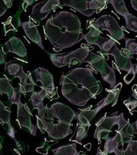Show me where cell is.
Returning <instances> with one entry per match:
<instances>
[{"instance_id":"obj_1","label":"cell","mask_w":137,"mask_h":155,"mask_svg":"<svg viewBox=\"0 0 137 155\" xmlns=\"http://www.w3.org/2000/svg\"><path fill=\"white\" fill-rule=\"evenodd\" d=\"M61 93L73 105L84 106L102 92L100 81L95 78L94 71L87 68H77L63 75L60 80Z\"/></svg>"},{"instance_id":"obj_2","label":"cell","mask_w":137,"mask_h":155,"mask_svg":"<svg viewBox=\"0 0 137 155\" xmlns=\"http://www.w3.org/2000/svg\"><path fill=\"white\" fill-rule=\"evenodd\" d=\"M45 38L55 51L71 48L83 40L81 20L69 11H62L51 16L44 26Z\"/></svg>"},{"instance_id":"obj_3","label":"cell","mask_w":137,"mask_h":155,"mask_svg":"<svg viewBox=\"0 0 137 155\" xmlns=\"http://www.w3.org/2000/svg\"><path fill=\"white\" fill-rule=\"evenodd\" d=\"M77 114L62 102H55L51 107L44 106L38 111L37 127L41 133L47 132L54 140H62L72 134V121Z\"/></svg>"},{"instance_id":"obj_4","label":"cell","mask_w":137,"mask_h":155,"mask_svg":"<svg viewBox=\"0 0 137 155\" xmlns=\"http://www.w3.org/2000/svg\"><path fill=\"white\" fill-rule=\"evenodd\" d=\"M122 86V84L119 83V85H116V87L111 89H106V92H108L107 96L105 99L97 104L96 108L91 109V107L88 109H84L81 110L79 114L77 115V119H78V124L79 126H87L90 127L91 126V120L96 116V114L100 111L101 109L106 107V106L109 104H113V106H116L119 100L120 92H121Z\"/></svg>"},{"instance_id":"obj_5","label":"cell","mask_w":137,"mask_h":155,"mask_svg":"<svg viewBox=\"0 0 137 155\" xmlns=\"http://www.w3.org/2000/svg\"><path fill=\"white\" fill-rule=\"evenodd\" d=\"M46 53L48 54L54 65L57 68H63L65 66L80 64L83 62H85L91 53V50L88 46L84 45L70 53L53 54L48 53L47 51H46Z\"/></svg>"},{"instance_id":"obj_6","label":"cell","mask_w":137,"mask_h":155,"mask_svg":"<svg viewBox=\"0 0 137 155\" xmlns=\"http://www.w3.org/2000/svg\"><path fill=\"white\" fill-rule=\"evenodd\" d=\"M127 120L124 118L123 113H119L116 112L110 116H106V114L101 120L96 123V129L94 133V137L98 140L100 144L102 140L108 139L111 130L115 125H118L119 128L122 127L126 123Z\"/></svg>"},{"instance_id":"obj_7","label":"cell","mask_w":137,"mask_h":155,"mask_svg":"<svg viewBox=\"0 0 137 155\" xmlns=\"http://www.w3.org/2000/svg\"><path fill=\"white\" fill-rule=\"evenodd\" d=\"M85 62L90 64L91 68L95 72H99L102 75V79L110 85L111 88H113L116 85V76L115 70L113 67L106 63L105 58L102 56L91 52L87 58Z\"/></svg>"},{"instance_id":"obj_8","label":"cell","mask_w":137,"mask_h":155,"mask_svg":"<svg viewBox=\"0 0 137 155\" xmlns=\"http://www.w3.org/2000/svg\"><path fill=\"white\" fill-rule=\"evenodd\" d=\"M91 23H92L87 26V29L93 27L101 32H102V30H107L110 34V37L116 43H119L122 39H125L126 36L122 28L120 27L116 19L111 15H102L95 20H91Z\"/></svg>"},{"instance_id":"obj_9","label":"cell","mask_w":137,"mask_h":155,"mask_svg":"<svg viewBox=\"0 0 137 155\" xmlns=\"http://www.w3.org/2000/svg\"><path fill=\"white\" fill-rule=\"evenodd\" d=\"M107 1H86V0H64L60 1V7L67 5L85 16H91L106 8Z\"/></svg>"},{"instance_id":"obj_10","label":"cell","mask_w":137,"mask_h":155,"mask_svg":"<svg viewBox=\"0 0 137 155\" xmlns=\"http://www.w3.org/2000/svg\"><path fill=\"white\" fill-rule=\"evenodd\" d=\"M109 55H112L115 58V62L113 63V68H117L119 71H125L128 73L135 71V64L132 62V55L129 54L125 48L120 50L117 48V45H115L107 56Z\"/></svg>"},{"instance_id":"obj_11","label":"cell","mask_w":137,"mask_h":155,"mask_svg":"<svg viewBox=\"0 0 137 155\" xmlns=\"http://www.w3.org/2000/svg\"><path fill=\"white\" fill-rule=\"evenodd\" d=\"M15 104L17 106V121L20 128H26L30 134L33 136L37 135V127L32 123L33 114L30 112V108L27 104L23 103L21 101V96L19 97Z\"/></svg>"},{"instance_id":"obj_12","label":"cell","mask_w":137,"mask_h":155,"mask_svg":"<svg viewBox=\"0 0 137 155\" xmlns=\"http://www.w3.org/2000/svg\"><path fill=\"white\" fill-rule=\"evenodd\" d=\"M36 79L41 83V89L44 90L48 95V98L51 100L59 98L57 95V91L56 92V88L54 84L53 74L44 68L39 67L34 70Z\"/></svg>"},{"instance_id":"obj_13","label":"cell","mask_w":137,"mask_h":155,"mask_svg":"<svg viewBox=\"0 0 137 155\" xmlns=\"http://www.w3.org/2000/svg\"><path fill=\"white\" fill-rule=\"evenodd\" d=\"M60 1L59 0H49L45 2H38L32 9V16L34 20H43L49 15L51 11H54L59 6L60 7Z\"/></svg>"},{"instance_id":"obj_14","label":"cell","mask_w":137,"mask_h":155,"mask_svg":"<svg viewBox=\"0 0 137 155\" xmlns=\"http://www.w3.org/2000/svg\"><path fill=\"white\" fill-rule=\"evenodd\" d=\"M14 78H19V88L18 89L19 93L26 96L27 93H33L34 92V88L37 85L33 79L30 71L26 73L23 71V67H22L20 71Z\"/></svg>"},{"instance_id":"obj_15","label":"cell","mask_w":137,"mask_h":155,"mask_svg":"<svg viewBox=\"0 0 137 155\" xmlns=\"http://www.w3.org/2000/svg\"><path fill=\"white\" fill-rule=\"evenodd\" d=\"M21 27H23L24 30L25 34L27 37L30 39L32 42H34L37 45H38L43 51L46 52V50L43 45L42 37H41V34L39 32L38 28H37V25L31 21V19L27 22H23L21 23Z\"/></svg>"},{"instance_id":"obj_16","label":"cell","mask_w":137,"mask_h":155,"mask_svg":"<svg viewBox=\"0 0 137 155\" xmlns=\"http://www.w3.org/2000/svg\"><path fill=\"white\" fill-rule=\"evenodd\" d=\"M0 93L6 94L9 102L12 104H15L17 99L21 96L22 94L19 93L18 89L12 86L6 74H4V78H0Z\"/></svg>"},{"instance_id":"obj_17","label":"cell","mask_w":137,"mask_h":155,"mask_svg":"<svg viewBox=\"0 0 137 155\" xmlns=\"http://www.w3.org/2000/svg\"><path fill=\"white\" fill-rule=\"evenodd\" d=\"M7 52L13 53L20 58H26L27 56V48L23 41L16 37H12L5 43Z\"/></svg>"},{"instance_id":"obj_18","label":"cell","mask_w":137,"mask_h":155,"mask_svg":"<svg viewBox=\"0 0 137 155\" xmlns=\"http://www.w3.org/2000/svg\"><path fill=\"white\" fill-rule=\"evenodd\" d=\"M102 32L93 27H90L89 31L83 36V39L85 40L89 45H97L101 49L108 39V37H102Z\"/></svg>"},{"instance_id":"obj_19","label":"cell","mask_w":137,"mask_h":155,"mask_svg":"<svg viewBox=\"0 0 137 155\" xmlns=\"http://www.w3.org/2000/svg\"><path fill=\"white\" fill-rule=\"evenodd\" d=\"M10 109L2 103L0 100V120L3 123V127L11 138H14L15 130L10 123Z\"/></svg>"},{"instance_id":"obj_20","label":"cell","mask_w":137,"mask_h":155,"mask_svg":"<svg viewBox=\"0 0 137 155\" xmlns=\"http://www.w3.org/2000/svg\"><path fill=\"white\" fill-rule=\"evenodd\" d=\"M120 144L123 145V138L121 134L116 131V134L113 137H109L106 140V143L104 145L103 153L106 155H109V153H116L119 150V146Z\"/></svg>"},{"instance_id":"obj_21","label":"cell","mask_w":137,"mask_h":155,"mask_svg":"<svg viewBox=\"0 0 137 155\" xmlns=\"http://www.w3.org/2000/svg\"><path fill=\"white\" fill-rule=\"evenodd\" d=\"M46 97H48L47 93L44 90L41 89L39 92H33L29 101L34 106V109H37V111H40L44 107V100Z\"/></svg>"},{"instance_id":"obj_22","label":"cell","mask_w":137,"mask_h":155,"mask_svg":"<svg viewBox=\"0 0 137 155\" xmlns=\"http://www.w3.org/2000/svg\"><path fill=\"white\" fill-rule=\"evenodd\" d=\"M54 155H77V143H74L69 145L59 147L57 149L52 150Z\"/></svg>"},{"instance_id":"obj_23","label":"cell","mask_w":137,"mask_h":155,"mask_svg":"<svg viewBox=\"0 0 137 155\" xmlns=\"http://www.w3.org/2000/svg\"><path fill=\"white\" fill-rule=\"evenodd\" d=\"M107 2L112 4L116 12L125 19L131 15L127 9L125 2L122 0H111V1H107Z\"/></svg>"},{"instance_id":"obj_24","label":"cell","mask_w":137,"mask_h":155,"mask_svg":"<svg viewBox=\"0 0 137 155\" xmlns=\"http://www.w3.org/2000/svg\"><path fill=\"white\" fill-rule=\"evenodd\" d=\"M116 155H137V140L130 141L125 150L119 149Z\"/></svg>"},{"instance_id":"obj_25","label":"cell","mask_w":137,"mask_h":155,"mask_svg":"<svg viewBox=\"0 0 137 155\" xmlns=\"http://www.w3.org/2000/svg\"><path fill=\"white\" fill-rule=\"evenodd\" d=\"M23 65L19 64V63L10 61H6L5 63V71H7L8 74L11 76H13V78L20 71Z\"/></svg>"},{"instance_id":"obj_26","label":"cell","mask_w":137,"mask_h":155,"mask_svg":"<svg viewBox=\"0 0 137 155\" xmlns=\"http://www.w3.org/2000/svg\"><path fill=\"white\" fill-rule=\"evenodd\" d=\"M125 50L129 54H137V39H126Z\"/></svg>"},{"instance_id":"obj_27","label":"cell","mask_w":137,"mask_h":155,"mask_svg":"<svg viewBox=\"0 0 137 155\" xmlns=\"http://www.w3.org/2000/svg\"><path fill=\"white\" fill-rule=\"evenodd\" d=\"M126 26L128 30L137 33V16L130 15L126 18Z\"/></svg>"},{"instance_id":"obj_28","label":"cell","mask_w":137,"mask_h":155,"mask_svg":"<svg viewBox=\"0 0 137 155\" xmlns=\"http://www.w3.org/2000/svg\"><path fill=\"white\" fill-rule=\"evenodd\" d=\"M89 127H87V126H79L78 129H77V135H76L74 142L79 143L80 141H81V140L86 137L87 135H88V131Z\"/></svg>"},{"instance_id":"obj_29","label":"cell","mask_w":137,"mask_h":155,"mask_svg":"<svg viewBox=\"0 0 137 155\" xmlns=\"http://www.w3.org/2000/svg\"><path fill=\"white\" fill-rule=\"evenodd\" d=\"M132 98L133 99H132L131 96H130L129 99L123 102V103L125 104L127 109H129L130 113H132V112H137V99L133 96H132Z\"/></svg>"},{"instance_id":"obj_30","label":"cell","mask_w":137,"mask_h":155,"mask_svg":"<svg viewBox=\"0 0 137 155\" xmlns=\"http://www.w3.org/2000/svg\"><path fill=\"white\" fill-rule=\"evenodd\" d=\"M12 4V1L10 0H4L1 1L0 0V17L3 16L5 13V12L11 8Z\"/></svg>"},{"instance_id":"obj_31","label":"cell","mask_w":137,"mask_h":155,"mask_svg":"<svg viewBox=\"0 0 137 155\" xmlns=\"http://www.w3.org/2000/svg\"><path fill=\"white\" fill-rule=\"evenodd\" d=\"M135 71H131V72H129L128 74L124 77V81H125V82L126 83L127 85H129V84H130V83L132 82V80H133L134 78H135Z\"/></svg>"},{"instance_id":"obj_32","label":"cell","mask_w":137,"mask_h":155,"mask_svg":"<svg viewBox=\"0 0 137 155\" xmlns=\"http://www.w3.org/2000/svg\"><path fill=\"white\" fill-rule=\"evenodd\" d=\"M5 55H6V52L2 46H0V64H5V63L6 62Z\"/></svg>"},{"instance_id":"obj_33","label":"cell","mask_w":137,"mask_h":155,"mask_svg":"<svg viewBox=\"0 0 137 155\" xmlns=\"http://www.w3.org/2000/svg\"><path fill=\"white\" fill-rule=\"evenodd\" d=\"M34 2V1H24V2H23V4H22V6H21V7L23 8V11H26V9H27V8L28 7L29 5H32Z\"/></svg>"},{"instance_id":"obj_34","label":"cell","mask_w":137,"mask_h":155,"mask_svg":"<svg viewBox=\"0 0 137 155\" xmlns=\"http://www.w3.org/2000/svg\"><path fill=\"white\" fill-rule=\"evenodd\" d=\"M131 5H132L133 9L135 11H137V0H131Z\"/></svg>"},{"instance_id":"obj_35","label":"cell","mask_w":137,"mask_h":155,"mask_svg":"<svg viewBox=\"0 0 137 155\" xmlns=\"http://www.w3.org/2000/svg\"><path fill=\"white\" fill-rule=\"evenodd\" d=\"M0 124L3 126V123H2V121L1 120H0ZM2 137H0V150H1V149L2 148Z\"/></svg>"},{"instance_id":"obj_36","label":"cell","mask_w":137,"mask_h":155,"mask_svg":"<svg viewBox=\"0 0 137 155\" xmlns=\"http://www.w3.org/2000/svg\"><path fill=\"white\" fill-rule=\"evenodd\" d=\"M96 155H106V154L103 153V151H102V150H100V148H99V149H98V152H97Z\"/></svg>"},{"instance_id":"obj_37","label":"cell","mask_w":137,"mask_h":155,"mask_svg":"<svg viewBox=\"0 0 137 155\" xmlns=\"http://www.w3.org/2000/svg\"><path fill=\"white\" fill-rule=\"evenodd\" d=\"M91 143H88V144H87V145H84V147L87 148V150H88V151H89V150H91Z\"/></svg>"},{"instance_id":"obj_38","label":"cell","mask_w":137,"mask_h":155,"mask_svg":"<svg viewBox=\"0 0 137 155\" xmlns=\"http://www.w3.org/2000/svg\"><path fill=\"white\" fill-rule=\"evenodd\" d=\"M134 127H135V133L137 134V120H135V122H134Z\"/></svg>"},{"instance_id":"obj_39","label":"cell","mask_w":137,"mask_h":155,"mask_svg":"<svg viewBox=\"0 0 137 155\" xmlns=\"http://www.w3.org/2000/svg\"><path fill=\"white\" fill-rule=\"evenodd\" d=\"M77 155H86V154H85V153H84V152L80 151V152H78V153H77Z\"/></svg>"},{"instance_id":"obj_40","label":"cell","mask_w":137,"mask_h":155,"mask_svg":"<svg viewBox=\"0 0 137 155\" xmlns=\"http://www.w3.org/2000/svg\"><path fill=\"white\" fill-rule=\"evenodd\" d=\"M135 74H137V63L135 64Z\"/></svg>"}]
</instances>
